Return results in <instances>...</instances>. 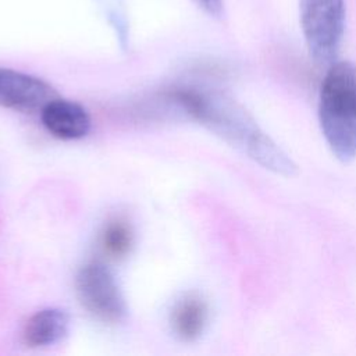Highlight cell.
<instances>
[{
	"label": "cell",
	"instance_id": "6da1fadb",
	"mask_svg": "<svg viewBox=\"0 0 356 356\" xmlns=\"http://www.w3.org/2000/svg\"><path fill=\"white\" fill-rule=\"evenodd\" d=\"M171 97L186 114L200 121L263 168L282 177L298 174L295 161L231 96L210 89L179 88L171 93Z\"/></svg>",
	"mask_w": 356,
	"mask_h": 356
},
{
	"label": "cell",
	"instance_id": "7a4b0ae2",
	"mask_svg": "<svg viewBox=\"0 0 356 356\" xmlns=\"http://www.w3.org/2000/svg\"><path fill=\"white\" fill-rule=\"evenodd\" d=\"M318 122L331 153L341 163L356 159V65L334 61L323 78Z\"/></svg>",
	"mask_w": 356,
	"mask_h": 356
},
{
	"label": "cell",
	"instance_id": "3957f363",
	"mask_svg": "<svg viewBox=\"0 0 356 356\" xmlns=\"http://www.w3.org/2000/svg\"><path fill=\"white\" fill-rule=\"evenodd\" d=\"M299 22L313 61H337L346 26L345 0H299Z\"/></svg>",
	"mask_w": 356,
	"mask_h": 356
},
{
	"label": "cell",
	"instance_id": "277c9868",
	"mask_svg": "<svg viewBox=\"0 0 356 356\" xmlns=\"http://www.w3.org/2000/svg\"><path fill=\"white\" fill-rule=\"evenodd\" d=\"M76 292L82 306L102 321L117 323L125 314V303L111 271L102 263L83 266L76 275Z\"/></svg>",
	"mask_w": 356,
	"mask_h": 356
},
{
	"label": "cell",
	"instance_id": "5b68a950",
	"mask_svg": "<svg viewBox=\"0 0 356 356\" xmlns=\"http://www.w3.org/2000/svg\"><path fill=\"white\" fill-rule=\"evenodd\" d=\"M53 95V89L40 78L0 67V106L31 111L42 108Z\"/></svg>",
	"mask_w": 356,
	"mask_h": 356
},
{
	"label": "cell",
	"instance_id": "8992f818",
	"mask_svg": "<svg viewBox=\"0 0 356 356\" xmlns=\"http://www.w3.org/2000/svg\"><path fill=\"white\" fill-rule=\"evenodd\" d=\"M42 122L50 134L61 139H78L90 129L88 111L64 99H51L42 107Z\"/></svg>",
	"mask_w": 356,
	"mask_h": 356
},
{
	"label": "cell",
	"instance_id": "52a82bcc",
	"mask_svg": "<svg viewBox=\"0 0 356 356\" xmlns=\"http://www.w3.org/2000/svg\"><path fill=\"white\" fill-rule=\"evenodd\" d=\"M68 314L61 309L36 312L25 324L24 339L29 346H47L58 342L68 331Z\"/></svg>",
	"mask_w": 356,
	"mask_h": 356
},
{
	"label": "cell",
	"instance_id": "ba28073f",
	"mask_svg": "<svg viewBox=\"0 0 356 356\" xmlns=\"http://www.w3.org/2000/svg\"><path fill=\"white\" fill-rule=\"evenodd\" d=\"M206 323L207 306L197 293H186L175 303L171 313V325L182 341L197 339L203 334Z\"/></svg>",
	"mask_w": 356,
	"mask_h": 356
},
{
	"label": "cell",
	"instance_id": "9c48e42d",
	"mask_svg": "<svg viewBox=\"0 0 356 356\" xmlns=\"http://www.w3.org/2000/svg\"><path fill=\"white\" fill-rule=\"evenodd\" d=\"M132 241L134 236L131 227L122 220L110 221L100 236L103 250L114 259L125 256L132 246Z\"/></svg>",
	"mask_w": 356,
	"mask_h": 356
},
{
	"label": "cell",
	"instance_id": "30bf717a",
	"mask_svg": "<svg viewBox=\"0 0 356 356\" xmlns=\"http://www.w3.org/2000/svg\"><path fill=\"white\" fill-rule=\"evenodd\" d=\"M197 6L211 17H221L224 11V1L222 0H195Z\"/></svg>",
	"mask_w": 356,
	"mask_h": 356
}]
</instances>
